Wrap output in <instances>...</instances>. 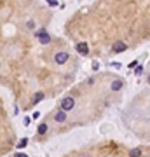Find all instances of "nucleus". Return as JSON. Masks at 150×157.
<instances>
[{
    "label": "nucleus",
    "mask_w": 150,
    "mask_h": 157,
    "mask_svg": "<svg viewBox=\"0 0 150 157\" xmlns=\"http://www.w3.org/2000/svg\"><path fill=\"white\" fill-rule=\"evenodd\" d=\"M73 107H75V100H73V98H70V96H68V98H65V100L61 101V110H63V112H66V110H72Z\"/></svg>",
    "instance_id": "nucleus-1"
},
{
    "label": "nucleus",
    "mask_w": 150,
    "mask_h": 157,
    "mask_svg": "<svg viewBox=\"0 0 150 157\" xmlns=\"http://www.w3.org/2000/svg\"><path fill=\"white\" fill-rule=\"evenodd\" d=\"M68 54L66 52H56V56H54V61H56L58 65H63V63H66L68 61Z\"/></svg>",
    "instance_id": "nucleus-2"
},
{
    "label": "nucleus",
    "mask_w": 150,
    "mask_h": 157,
    "mask_svg": "<svg viewBox=\"0 0 150 157\" xmlns=\"http://www.w3.org/2000/svg\"><path fill=\"white\" fill-rule=\"evenodd\" d=\"M37 37H38V40H40V44H49L51 42V37L44 32V30H38L37 32Z\"/></svg>",
    "instance_id": "nucleus-3"
},
{
    "label": "nucleus",
    "mask_w": 150,
    "mask_h": 157,
    "mask_svg": "<svg viewBox=\"0 0 150 157\" xmlns=\"http://www.w3.org/2000/svg\"><path fill=\"white\" fill-rule=\"evenodd\" d=\"M112 49H114V52H122V51H126V49H128V45H126L124 42H115Z\"/></svg>",
    "instance_id": "nucleus-4"
},
{
    "label": "nucleus",
    "mask_w": 150,
    "mask_h": 157,
    "mask_svg": "<svg viewBox=\"0 0 150 157\" xmlns=\"http://www.w3.org/2000/svg\"><path fill=\"white\" fill-rule=\"evenodd\" d=\"M77 51H79L80 54H87L89 52V45L86 42H80V44H77Z\"/></svg>",
    "instance_id": "nucleus-5"
},
{
    "label": "nucleus",
    "mask_w": 150,
    "mask_h": 157,
    "mask_svg": "<svg viewBox=\"0 0 150 157\" xmlns=\"http://www.w3.org/2000/svg\"><path fill=\"white\" fill-rule=\"evenodd\" d=\"M65 119H66V114H65L63 110H59V112L54 115V121L56 122H65Z\"/></svg>",
    "instance_id": "nucleus-6"
},
{
    "label": "nucleus",
    "mask_w": 150,
    "mask_h": 157,
    "mask_svg": "<svg viewBox=\"0 0 150 157\" xmlns=\"http://www.w3.org/2000/svg\"><path fill=\"white\" fill-rule=\"evenodd\" d=\"M110 87H112V91H119V89L122 87V80H114Z\"/></svg>",
    "instance_id": "nucleus-7"
},
{
    "label": "nucleus",
    "mask_w": 150,
    "mask_h": 157,
    "mask_svg": "<svg viewBox=\"0 0 150 157\" xmlns=\"http://www.w3.org/2000/svg\"><path fill=\"white\" fill-rule=\"evenodd\" d=\"M129 155L131 157H142V149H133L129 152Z\"/></svg>",
    "instance_id": "nucleus-8"
},
{
    "label": "nucleus",
    "mask_w": 150,
    "mask_h": 157,
    "mask_svg": "<svg viewBox=\"0 0 150 157\" xmlns=\"http://www.w3.org/2000/svg\"><path fill=\"white\" fill-rule=\"evenodd\" d=\"M26 145H28V140H26V138H21V140L18 142V149H25Z\"/></svg>",
    "instance_id": "nucleus-9"
},
{
    "label": "nucleus",
    "mask_w": 150,
    "mask_h": 157,
    "mask_svg": "<svg viewBox=\"0 0 150 157\" xmlns=\"http://www.w3.org/2000/svg\"><path fill=\"white\" fill-rule=\"evenodd\" d=\"M37 131H38V135H44V133H47V124H40Z\"/></svg>",
    "instance_id": "nucleus-10"
},
{
    "label": "nucleus",
    "mask_w": 150,
    "mask_h": 157,
    "mask_svg": "<svg viewBox=\"0 0 150 157\" xmlns=\"http://www.w3.org/2000/svg\"><path fill=\"white\" fill-rule=\"evenodd\" d=\"M44 98V93H37L35 96H33V103H38V101H42Z\"/></svg>",
    "instance_id": "nucleus-11"
},
{
    "label": "nucleus",
    "mask_w": 150,
    "mask_h": 157,
    "mask_svg": "<svg viewBox=\"0 0 150 157\" xmlns=\"http://www.w3.org/2000/svg\"><path fill=\"white\" fill-rule=\"evenodd\" d=\"M49 5H51V7H56V5H58V0H49Z\"/></svg>",
    "instance_id": "nucleus-12"
},
{
    "label": "nucleus",
    "mask_w": 150,
    "mask_h": 157,
    "mask_svg": "<svg viewBox=\"0 0 150 157\" xmlns=\"http://www.w3.org/2000/svg\"><path fill=\"white\" fill-rule=\"evenodd\" d=\"M142 72H143V66H136V73H138V75H140Z\"/></svg>",
    "instance_id": "nucleus-13"
},
{
    "label": "nucleus",
    "mask_w": 150,
    "mask_h": 157,
    "mask_svg": "<svg viewBox=\"0 0 150 157\" xmlns=\"http://www.w3.org/2000/svg\"><path fill=\"white\" fill-rule=\"evenodd\" d=\"M16 157H28L26 154H23V152H19V154H16Z\"/></svg>",
    "instance_id": "nucleus-14"
}]
</instances>
